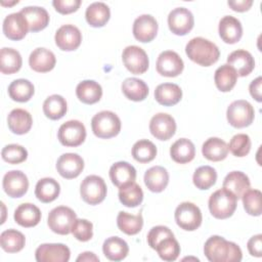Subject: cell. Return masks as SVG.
I'll list each match as a JSON object with an SVG mask.
<instances>
[{"label": "cell", "instance_id": "cell-56", "mask_svg": "<svg viewBox=\"0 0 262 262\" xmlns=\"http://www.w3.org/2000/svg\"><path fill=\"white\" fill-rule=\"evenodd\" d=\"M76 260L78 262L79 261H87V262L94 261V262H97V261H99V258L92 252H84V253L80 254Z\"/></svg>", "mask_w": 262, "mask_h": 262}, {"label": "cell", "instance_id": "cell-11", "mask_svg": "<svg viewBox=\"0 0 262 262\" xmlns=\"http://www.w3.org/2000/svg\"><path fill=\"white\" fill-rule=\"evenodd\" d=\"M194 24V18L190 10L185 7L174 8L168 15V26L170 31L178 36L189 33Z\"/></svg>", "mask_w": 262, "mask_h": 262}, {"label": "cell", "instance_id": "cell-54", "mask_svg": "<svg viewBox=\"0 0 262 262\" xmlns=\"http://www.w3.org/2000/svg\"><path fill=\"white\" fill-rule=\"evenodd\" d=\"M261 88H262V78L261 77H257L255 80H253L249 86V91L251 96L258 102L262 101V92H261Z\"/></svg>", "mask_w": 262, "mask_h": 262}, {"label": "cell", "instance_id": "cell-7", "mask_svg": "<svg viewBox=\"0 0 262 262\" xmlns=\"http://www.w3.org/2000/svg\"><path fill=\"white\" fill-rule=\"evenodd\" d=\"M106 184L97 175H89L84 178L80 185V193L83 201L89 205H98L106 196Z\"/></svg>", "mask_w": 262, "mask_h": 262}, {"label": "cell", "instance_id": "cell-43", "mask_svg": "<svg viewBox=\"0 0 262 262\" xmlns=\"http://www.w3.org/2000/svg\"><path fill=\"white\" fill-rule=\"evenodd\" d=\"M26 244L25 235L16 229H7L0 234L1 248L7 253H17L21 251Z\"/></svg>", "mask_w": 262, "mask_h": 262}, {"label": "cell", "instance_id": "cell-13", "mask_svg": "<svg viewBox=\"0 0 262 262\" xmlns=\"http://www.w3.org/2000/svg\"><path fill=\"white\" fill-rule=\"evenodd\" d=\"M149 131L157 139L168 140L175 134L176 122L174 118L169 114H156L150 119Z\"/></svg>", "mask_w": 262, "mask_h": 262}, {"label": "cell", "instance_id": "cell-47", "mask_svg": "<svg viewBox=\"0 0 262 262\" xmlns=\"http://www.w3.org/2000/svg\"><path fill=\"white\" fill-rule=\"evenodd\" d=\"M262 193L258 189H248L242 196L244 209L251 216H260L262 213L261 205Z\"/></svg>", "mask_w": 262, "mask_h": 262}, {"label": "cell", "instance_id": "cell-6", "mask_svg": "<svg viewBox=\"0 0 262 262\" xmlns=\"http://www.w3.org/2000/svg\"><path fill=\"white\" fill-rule=\"evenodd\" d=\"M76 219L77 215L74 210L66 206H58L49 212L47 223L53 232L66 235L72 231Z\"/></svg>", "mask_w": 262, "mask_h": 262}, {"label": "cell", "instance_id": "cell-38", "mask_svg": "<svg viewBox=\"0 0 262 262\" xmlns=\"http://www.w3.org/2000/svg\"><path fill=\"white\" fill-rule=\"evenodd\" d=\"M236 80L237 74L235 70L227 63L222 64L215 71V85L221 92H228L232 90L236 84Z\"/></svg>", "mask_w": 262, "mask_h": 262}, {"label": "cell", "instance_id": "cell-30", "mask_svg": "<svg viewBox=\"0 0 262 262\" xmlns=\"http://www.w3.org/2000/svg\"><path fill=\"white\" fill-rule=\"evenodd\" d=\"M170 156L178 164L189 163L195 156L194 144L187 138H180L171 145Z\"/></svg>", "mask_w": 262, "mask_h": 262}, {"label": "cell", "instance_id": "cell-5", "mask_svg": "<svg viewBox=\"0 0 262 262\" xmlns=\"http://www.w3.org/2000/svg\"><path fill=\"white\" fill-rule=\"evenodd\" d=\"M228 123L234 128L250 126L255 118V111L252 104L244 99L232 101L226 111Z\"/></svg>", "mask_w": 262, "mask_h": 262}, {"label": "cell", "instance_id": "cell-17", "mask_svg": "<svg viewBox=\"0 0 262 262\" xmlns=\"http://www.w3.org/2000/svg\"><path fill=\"white\" fill-rule=\"evenodd\" d=\"M56 46L63 51L76 50L82 42V34L74 25H63L54 36Z\"/></svg>", "mask_w": 262, "mask_h": 262}, {"label": "cell", "instance_id": "cell-15", "mask_svg": "<svg viewBox=\"0 0 262 262\" xmlns=\"http://www.w3.org/2000/svg\"><path fill=\"white\" fill-rule=\"evenodd\" d=\"M158 21L150 14H141L133 23V36L142 43L152 41L158 33Z\"/></svg>", "mask_w": 262, "mask_h": 262}, {"label": "cell", "instance_id": "cell-31", "mask_svg": "<svg viewBox=\"0 0 262 262\" xmlns=\"http://www.w3.org/2000/svg\"><path fill=\"white\" fill-rule=\"evenodd\" d=\"M250 179L242 171L229 172L223 180V187L231 191L235 198L242 199L243 194L250 188Z\"/></svg>", "mask_w": 262, "mask_h": 262}, {"label": "cell", "instance_id": "cell-25", "mask_svg": "<svg viewBox=\"0 0 262 262\" xmlns=\"http://www.w3.org/2000/svg\"><path fill=\"white\" fill-rule=\"evenodd\" d=\"M13 218L14 221L23 227H34L41 220V211L34 204L25 203L15 209Z\"/></svg>", "mask_w": 262, "mask_h": 262}, {"label": "cell", "instance_id": "cell-46", "mask_svg": "<svg viewBox=\"0 0 262 262\" xmlns=\"http://www.w3.org/2000/svg\"><path fill=\"white\" fill-rule=\"evenodd\" d=\"M164 261H175L180 254V246L174 236H168L161 241L155 249Z\"/></svg>", "mask_w": 262, "mask_h": 262}, {"label": "cell", "instance_id": "cell-49", "mask_svg": "<svg viewBox=\"0 0 262 262\" xmlns=\"http://www.w3.org/2000/svg\"><path fill=\"white\" fill-rule=\"evenodd\" d=\"M251 139L250 136L244 133L235 134L229 141L228 150L238 158L246 157L251 149Z\"/></svg>", "mask_w": 262, "mask_h": 262}, {"label": "cell", "instance_id": "cell-19", "mask_svg": "<svg viewBox=\"0 0 262 262\" xmlns=\"http://www.w3.org/2000/svg\"><path fill=\"white\" fill-rule=\"evenodd\" d=\"M28 31V21L20 11L8 14L3 20V33L10 40H21L27 35Z\"/></svg>", "mask_w": 262, "mask_h": 262}, {"label": "cell", "instance_id": "cell-14", "mask_svg": "<svg viewBox=\"0 0 262 262\" xmlns=\"http://www.w3.org/2000/svg\"><path fill=\"white\" fill-rule=\"evenodd\" d=\"M70 256L71 251L63 244H42L35 252L38 262H68Z\"/></svg>", "mask_w": 262, "mask_h": 262}, {"label": "cell", "instance_id": "cell-45", "mask_svg": "<svg viewBox=\"0 0 262 262\" xmlns=\"http://www.w3.org/2000/svg\"><path fill=\"white\" fill-rule=\"evenodd\" d=\"M217 180V172L211 166L199 167L192 176L193 184L201 190H206L212 187Z\"/></svg>", "mask_w": 262, "mask_h": 262}, {"label": "cell", "instance_id": "cell-23", "mask_svg": "<svg viewBox=\"0 0 262 262\" xmlns=\"http://www.w3.org/2000/svg\"><path fill=\"white\" fill-rule=\"evenodd\" d=\"M20 13L26 17L29 31L36 33L45 29L49 24V14L47 10L39 6H27L21 8Z\"/></svg>", "mask_w": 262, "mask_h": 262}, {"label": "cell", "instance_id": "cell-37", "mask_svg": "<svg viewBox=\"0 0 262 262\" xmlns=\"http://www.w3.org/2000/svg\"><path fill=\"white\" fill-rule=\"evenodd\" d=\"M23 59L20 53L13 49L3 47L0 51V71L2 74H14L21 68Z\"/></svg>", "mask_w": 262, "mask_h": 262}, {"label": "cell", "instance_id": "cell-53", "mask_svg": "<svg viewBox=\"0 0 262 262\" xmlns=\"http://www.w3.org/2000/svg\"><path fill=\"white\" fill-rule=\"evenodd\" d=\"M247 248L249 253L254 257H261L262 256V234L253 235L247 244Z\"/></svg>", "mask_w": 262, "mask_h": 262}, {"label": "cell", "instance_id": "cell-41", "mask_svg": "<svg viewBox=\"0 0 262 262\" xmlns=\"http://www.w3.org/2000/svg\"><path fill=\"white\" fill-rule=\"evenodd\" d=\"M117 225L122 232L128 235H134L142 229L143 218L140 213L137 215H132L121 211L117 216Z\"/></svg>", "mask_w": 262, "mask_h": 262}, {"label": "cell", "instance_id": "cell-36", "mask_svg": "<svg viewBox=\"0 0 262 262\" xmlns=\"http://www.w3.org/2000/svg\"><path fill=\"white\" fill-rule=\"evenodd\" d=\"M124 95L133 101H142L148 95V86L138 78H127L122 83Z\"/></svg>", "mask_w": 262, "mask_h": 262}, {"label": "cell", "instance_id": "cell-52", "mask_svg": "<svg viewBox=\"0 0 262 262\" xmlns=\"http://www.w3.org/2000/svg\"><path fill=\"white\" fill-rule=\"evenodd\" d=\"M52 5L55 10L61 14H69L78 10L81 5V0H54Z\"/></svg>", "mask_w": 262, "mask_h": 262}, {"label": "cell", "instance_id": "cell-1", "mask_svg": "<svg viewBox=\"0 0 262 262\" xmlns=\"http://www.w3.org/2000/svg\"><path fill=\"white\" fill-rule=\"evenodd\" d=\"M204 253L211 262H239L243 258L241 248L219 235L210 236L204 246Z\"/></svg>", "mask_w": 262, "mask_h": 262}, {"label": "cell", "instance_id": "cell-22", "mask_svg": "<svg viewBox=\"0 0 262 262\" xmlns=\"http://www.w3.org/2000/svg\"><path fill=\"white\" fill-rule=\"evenodd\" d=\"M227 64L235 70L237 76L246 77L254 70L255 60L249 51L245 49H237L227 56Z\"/></svg>", "mask_w": 262, "mask_h": 262}, {"label": "cell", "instance_id": "cell-44", "mask_svg": "<svg viewBox=\"0 0 262 262\" xmlns=\"http://www.w3.org/2000/svg\"><path fill=\"white\" fill-rule=\"evenodd\" d=\"M132 157L139 163H149L157 156L156 145L148 139H140L136 141L131 150Z\"/></svg>", "mask_w": 262, "mask_h": 262}, {"label": "cell", "instance_id": "cell-29", "mask_svg": "<svg viewBox=\"0 0 262 262\" xmlns=\"http://www.w3.org/2000/svg\"><path fill=\"white\" fill-rule=\"evenodd\" d=\"M76 95L83 103L93 104L100 100L102 96V88L93 80H84L77 85Z\"/></svg>", "mask_w": 262, "mask_h": 262}, {"label": "cell", "instance_id": "cell-12", "mask_svg": "<svg viewBox=\"0 0 262 262\" xmlns=\"http://www.w3.org/2000/svg\"><path fill=\"white\" fill-rule=\"evenodd\" d=\"M157 72L164 77H177L183 71L184 63L179 54L172 50L160 53L156 63Z\"/></svg>", "mask_w": 262, "mask_h": 262}, {"label": "cell", "instance_id": "cell-26", "mask_svg": "<svg viewBox=\"0 0 262 262\" xmlns=\"http://www.w3.org/2000/svg\"><path fill=\"white\" fill-rule=\"evenodd\" d=\"M110 178L114 185L121 187L136 179V170L128 162H117L110 169Z\"/></svg>", "mask_w": 262, "mask_h": 262}, {"label": "cell", "instance_id": "cell-2", "mask_svg": "<svg viewBox=\"0 0 262 262\" xmlns=\"http://www.w3.org/2000/svg\"><path fill=\"white\" fill-rule=\"evenodd\" d=\"M185 53L190 60L203 67L214 64L220 56L217 45L203 37H195L189 40L185 46Z\"/></svg>", "mask_w": 262, "mask_h": 262}, {"label": "cell", "instance_id": "cell-24", "mask_svg": "<svg viewBox=\"0 0 262 262\" xmlns=\"http://www.w3.org/2000/svg\"><path fill=\"white\" fill-rule=\"evenodd\" d=\"M7 124L12 133L23 135L30 131L33 125V119L28 111L23 108H14L7 117Z\"/></svg>", "mask_w": 262, "mask_h": 262}, {"label": "cell", "instance_id": "cell-32", "mask_svg": "<svg viewBox=\"0 0 262 262\" xmlns=\"http://www.w3.org/2000/svg\"><path fill=\"white\" fill-rule=\"evenodd\" d=\"M85 17L89 26L101 28L106 25L111 17L110 7L103 2H93L86 8Z\"/></svg>", "mask_w": 262, "mask_h": 262}, {"label": "cell", "instance_id": "cell-51", "mask_svg": "<svg viewBox=\"0 0 262 262\" xmlns=\"http://www.w3.org/2000/svg\"><path fill=\"white\" fill-rule=\"evenodd\" d=\"M168 236H174L171 229L164 225L154 226L147 233V243L151 249H156L158 244Z\"/></svg>", "mask_w": 262, "mask_h": 262}, {"label": "cell", "instance_id": "cell-16", "mask_svg": "<svg viewBox=\"0 0 262 262\" xmlns=\"http://www.w3.org/2000/svg\"><path fill=\"white\" fill-rule=\"evenodd\" d=\"M2 185L8 196L20 198L28 191L29 180L24 172L19 170H11L4 175Z\"/></svg>", "mask_w": 262, "mask_h": 262}, {"label": "cell", "instance_id": "cell-28", "mask_svg": "<svg viewBox=\"0 0 262 262\" xmlns=\"http://www.w3.org/2000/svg\"><path fill=\"white\" fill-rule=\"evenodd\" d=\"M169 174L162 166H154L144 173V183L152 192H162L168 185Z\"/></svg>", "mask_w": 262, "mask_h": 262}, {"label": "cell", "instance_id": "cell-39", "mask_svg": "<svg viewBox=\"0 0 262 262\" xmlns=\"http://www.w3.org/2000/svg\"><path fill=\"white\" fill-rule=\"evenodd\" d=\"M119 200L125 207L134 208L142 203L143 191L135 181L129 182L119 187Z\"/></svg>", "mask_w": 262, "mask_h": 262}, {"label": "cell", "instance_id": "cell-9", "mask_svg": "<svg viewBox=\"0 0 262 262\" xmlns=\"http://www.w3.org/2000/svg\"><path fill=\"white\" fill-rule=\"evenodd\" d=\"M57 138L64 146H79L86 138V128L82 122L78 120H70L59 127Z\"/></svg>", "mask_w": 262, "mask_h": 262}, {"label": "cell", "instance_id": "cell-42", "mask_svg": "<svg viewBox=\"0 0 262 262\" xmlns=\"http://www.w3.org/2000/svg\"><path fill=\"white\" fill-rule=\"evenodd\" d=\"M68 111L66 99L58 94L48 96L43 102V113L50 120L61 119Z\"/></svg>", "mask_w": 262, "mask_h": 262}, {"label": "cell", "instance_id": "cell-50", "mask_svg": "<svg viewBox=\"0 0 262 262\" xmlns=\"http://www.w3.org/2000/svg\"><path fill=\"white\" fill-rule=\"evenodd\" d=\"M73 235L80 242H88L93 236V225L86 219H76L73 224Z\"/></svg>", "mask_w": 262, "mask_h": 262}, {"label": "cell", "instance_id": "cell-18", "mask_svg": "<svg viewBox=\"0 0 262 262\" xmlns=\"http://www.w3.org/2000/svg\"><path fill=\"white\" fill-rule=\"evenodd\" d=\"M84 169V161L74 152H67L61 155L56 162V170L59 175L66 179H73L78 177Z\"/></svg>", "mask_w": 262, "mask_h": 262}, {"label": "cell", "instance_id": "cell-4", "mask_svg": "<svg viewBox=\"0 0 262 262\" xmlns=\"http://www.w3.org/2000/svg\"><path fill=\"white\" fill-rule=\"evenodd\" d=\"M91 128L98 138L108 139L117 136L121 131L120 118L111 111H101L93 116Z\"/></svg>", "mask_w": 262, "mask_h": 262}, {"label": "cell", "instance_id": "cell-3", "mask_svg": "<svg viewBox=\"0 0 262 262\" xmlns=\"http://www.w3.org/2000/svg\"><path fill=\"white\" fill-rule=\"evenodd\" d=\"M235 195L226 188H220L214 191L209 198V210L213 217L217 219H226L233 215L236 209Z\"/></svg>", "mask_w": 262, "mask_h": 262}, {"label": "cell", "instance_id": "cell-55", "mask_svg": "<svg viewBox=\"0 0 262 262\" xmlns=\"http://www.w3.org/2000/svg\"><path fill=\"white\" fill-rule=\"evenodd\" d=\"M227 4L234 11L244 12L251 8V6L253 5V1L252 0H234V1H228Z\"/></svg>", "mask_w": 262, "mask_h": 262}, {"label": "cell", "instance_id": "cell-34", "mask_svg": "<svg viewBox=\"0 0 262 262\" xmlns=\"http://www.w3.org/2000/svg\"><path fill=\"white\" fill-rule=\"evenodd\" d=\"M104 256L111 261H121L125 259L129 253L128 244L119 236H111L106 238L102 245Z\"/></svg>", "mask_w": 262, "mask_h": 262}, {"label": "cell", "instance_id": "cell-27", "mask_svg": "<svg viewBox=\"0 0 262 262\" xmlns=\"http://www.w3.org/2000/svg\"><path fill=\"white\" fill-rule=\"evenodd\" d=\"M155 98L164 106H172L181 100L182 90L177 84L163 83L157 86L155 90Z\"/></svg>", "mask_w": 262, "mask_h": 262}, {"label": "cell", "instance_id": "cell-21", "mask_svg": "<svg viewBox=\"0 0 262 262\" xmlns=\"http://www.w3.org/2000/svg\"><path fill=\"white\" fill-rule=\"evenodd\" d=\"M218 32L220 38L225 43L234 44L238 42L243 36V27L236 17L225 15L219 21Z\"/></svg>", "mask_w": 262, "mask_h": 262}, {"label": "cell", "instance_id": "cell-33", "mask_svg": "<svg viewBox=\"0 0 262 262\" xmlns=\"http://www.w3.org/2000/svg\"><path fill=\"white\" fill-rule=\"evenodd\" d=\"M228 145L226 142L218 137H210L202 146L203 156L212 162H219L224 160L228 155Z\"/></svg>", "mask_w": 262, "mask_h": 262}, {"label": "cell", "instance_id": "cell-10", "mask_svg": "<svg viewBox=\"0 0 262 262\" xmlns=\"http://www.w3.org/2000/svg\"><path fill=\"white\" fill-rule=\"evenodd\" d=\"M123 63L126 69L134 75L145 73L149 66V60L146 52L139 46H127L122 53Z\"/></svg>", "mask_w": 262, "mask_h": 262}, {"label": "cell", "instance_id": "cell-20", "mask_svg": "<svg viewBox=\"0 0 262 262\" xmlns=\"http://www.w3.org/2000/svg\"><path fill=\"white\" fill-rule=\"evenodd\" d=\"M56 63L54 53L44 47L34 49L29 57V64L31 69L37 73H47L51 71Z\"/></svg>", "mask_w": 262, "mask_h": 262}, {"label": "cell", "instance_id": "cell-35", "mask_svg": "<svg viewBox=\"0 0 262 262\" xmlns=\"http://www.w3.org/2000/svg\"><path fill=\"white\" fill-rule=\"evenodd\" d=\"M60 192L59 183L50 177L40 179L35 187V195L42 203H51L57 199Z\"/></svg>", "mask_w": 262, "mask_h": 262}, {"label": "cell", "instance_id": "cell-40", "mask_svg": "<svg viewBox=\"0 0 262 262\" xmlns=\"http://www.w3.org/2000/svg\"><path fill=\"white\" fill-rule=\"evenodd\" d=\"M35 88L27 79H16L8 86L9 97L17 102H27L34 95Z\"/></svg>", "mask_w": 262, "mask_h": 262}, {"label": "cell", "instance_id": "cell-8", "mask_svg": "<svg viewBox=\"0 0 262 262\" xmlns=\"http://www.w3.org/2000/svg\"><path fill=\"white\" fill-rule=\"evenodd\" d=\"M174 216L177 225L186 231L198 229L203 221L200 208L190 202H183L178 205Z\"/></svg>", "mask_w": 262, "mask_h": 262}, {"label": "cell", "instance_id": "cell-48", "mask_svg": "<svg viewBox=\"0 0 262 262\" xmlns=\"http://www.w3.org/2000/svg\"><path fill=\"white\" fill-rule=\"evenodd\" d=\"M1 157L8 164H20L28 158L27 149L19 144H7L2 148Z\"/></svg>", "mask_w": 262, "mask_h": 262}]
</instances>
